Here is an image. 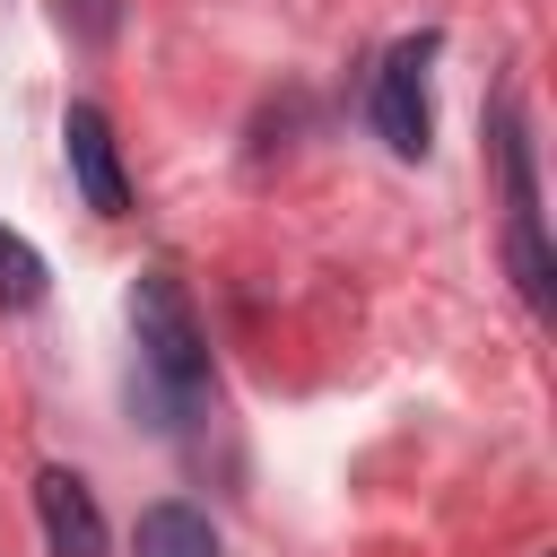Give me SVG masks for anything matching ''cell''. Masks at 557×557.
<instances>
[{"label":"cell","mask_w":557,"mask_h":557,"mask_svg":"<svg viewBox=\"0 0 557 557\" xmlns=\"http://www.w3.org/2000/svg\"><path fill=\"white\" fill-rule=\"evenodd\" d=\"M61 139H70V174H78L87 209L96 218H122L131 209V183H122V157H113V122L96 104H70L61 113Z\"/></svg>","instance_id":"3"},{"label":"cell","mask_w":557,"mask_h":557,"mask_svg":"<svg viewBox=\"0 0 557 557\" xmlns=\"http://www.w3.org/2000/svg\"><path fill=\"white\" fill-rule=\"evenodd\" d=\"M131 331H139V348H148V366L165 374V383H200L209 374V348H200V322H191V296H183V278L174 270H139V287H131Z\"/></svg>","instance_id":"1"},{"label":"cell","mask_w":557,"mask_h":557,"mask_svg":"<svg viewBox=\"0 0 557 557\" xmlns=\"http://www.w3.org/2000/svg\"><path fill=\"white\" fill-rule=\"evenodd\" d=\"M426 61H435V35H409V44H392L383 70H374V131H383L392 157H426V139H435Z\"/></svg>","instance_id":"2"},{"label":"cell","mask_w":557,"mask_h":557,"mask_svg":"<svg viewBox=\"0 0 557 557\" xmlns=\"http://www.w3.org/2000/svg\"><path fill=\"white\" fill-rule=\"evenodd\" d=\"M35 513H44V540H52V557H104V513H96V496H87V479L78 470H35Z\"/></svg>","instance_id":"4"},{"label":"cell","mask_w":557,"mask_h":557,"mask_svg":"<svg viewBox=\"0 0 557 557\" xmlns=\"http://www.w3.org/2000/svg\"><path fill=\"white\" fill-rule=\"evenodd\" d=\"M513 278L531 305H548V244H540V209H513Z\"/></svg>","instance_id":"7"},{"label":"cell","mask_w":557,"mask_h":557,"mask_svg":"<svg viewBox=\"0 0 557 557\" xmlns=\"http://www.w3.org/2000/svg\"><path fill=\"white\" fill-rule=\"evenodd\" d=\"M35 296H44V252H35L17 226H0V305H9V313H26Z\"/></svg>","instance_id":"6"},{"label":"cell","mask_w":557,"mask_h":557,"mask_svg":"<svg viewBox=\"0 0 557 557\" xmlns=\"http://www.w3.org/2000/svg\"><path fill=\"white\" fill-rule=\"evenodd\" d=\"M131 548H139V557H218V531H209L200 505H148Z\"/></svg>","instance_id":"5"},{"label":"cell","mask_w":557,"mask_h":557,"mask_svg":"<svg viewBox=\"0 0 557 557\" xmlns=\"http://www.w3.org/2000/svg\"><path fill=\"white\" fill-rule=\"evenodd\" d=\"M61 17H70V26H78V35H87V44H104V35H113V17H122V9H113V0H61Z\"/></svg>","instance_id":"8"}]
</instances>
